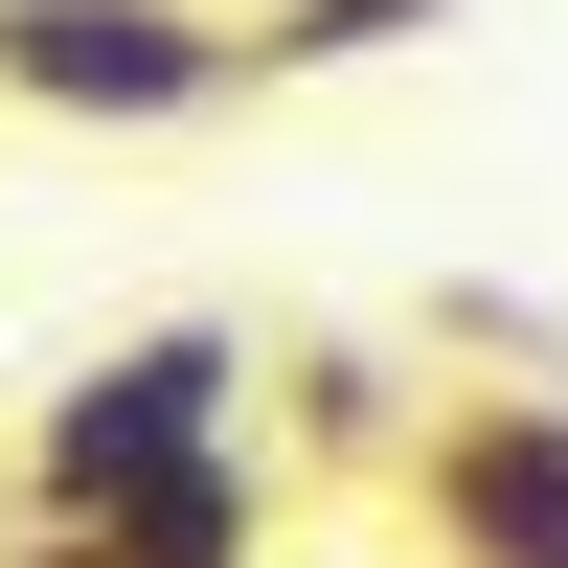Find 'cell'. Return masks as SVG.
<instances>
[{
    "label": "cell",
    "instance_id": "8992f818",
    "mask_svg": "<svg viewBox=\"0 0 568 568\" xmlns=\"http://www.w3.org/2000/svg\"><path fill=\"white\" fill-rule=\"evenodd\" d=\"M251 23V91H318V69H387V45H433L455 0H227Z\"/></svg>",
    "mask_w": 568,
    "mask_h": 568
},
{
    "label": "cell",
    "instance_id": "277c9868",
    "mask_svg": "<svg viewBox=\"0 0 568 568\" xmlns=\"http://www.w3.org/2000/svg\"><path fill=\"white\" fill-rule=\"evenodd\" d=\"M273 500H296V478H273L251 433H205V455H160L136 500H91V568H273Z\"/></svg>",
    "mask_w": 568,
    "mask_h": 568
},
{
    "label": "cell",
    "instance_id": "6da1fadb",
    "mask_svg": "<svg viewBox=\"0 0 568 568\" xmlns=\"http://www.w3.org/2000/svg\"><path fill=\"white\" fill-rule=\"evenodd\" d=\"M205 433H251V318H136V342H91L23 409V524H91V500H136Z\"/></svg>",
    "mask_w": 568,
    "mask_h": 568
},
{
    "label": "cell",
    "instance_id": "5b68a950",
    "mask_svg": "<svg viewBox=\"0 0 568 568\" xmlns=\"http://www.w3.org/2000/svg\"><path fill=\"white\" fill-rule=\"evenodd\" d=\"M409 409H433V387H387V342H296V364H273L296 478H387V455H409Z\"/></svg>",
    "mask_w": 568,
    "mask_h": 568
},
{
    "label": "cell",
    "instance_id": "3957f363",
    "mask_svg": "<svg viewBox=\"0 0 568 568\" xmlns=\"http://www.w3.org/2000/svg\"><path fill=\"white\" fill-rule=\"evenodd\" d=\"M387 500L433 568H568V387H433Z\"/></svg>",
    "mask_w": 568,
    "mask_h": 568
},
{
    "label": "cell",
    "instance_id": "7a4b0ae2",
    "mask_svg": "<svg viewBox=\"0 0 568 568\" xmlns=\"http://www.w3.org/2000/svg\"><path fill=\"white\" fill-rule=\"evenodd\" d=\"M227 91H251L227 0H0V114H45V136H182Z\"/></svg>",
    "mask_w": 568,
    "mask_h": 568
},
{
    "label": "cell",
    "instance_id": "52a82bcc",
    "mask_svg": "<svg viewBox=\"0 0 568 568\" xmlns=\"http://www.w3.org/2000/svg\"><path fill=\"white\" fill-rule=\"evenodd\" d=\"M0 568H91V524H0Z\"/></svg>",
    "mask_w": 568,
    "mask_h": 568
}]
</instances>
